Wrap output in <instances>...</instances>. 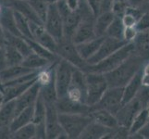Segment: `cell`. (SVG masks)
Instances as JSON below:
<instances>
[{
    "label": "cell",
    "instance_id": "obj_1",
    "mask_svg": "<svg viewBox=\"0 0 149 139\" xmlns=\"http://www.w3.org/2000/svg\"><path fill=\"white\" fill-rule=\"evenodd\" d=\"M146 62L145 59L133 52L119 67L105 73L109 87H124L143 69Z\"/></svg>",
    "mask_w": 149,
    "mask_h": 139
},
{
    "label": "cell",
    "instance_id": "obj_2",
    "mask_svg": "<svg viewBox=\"0 0 149 139\" xmlns=\"http://www.w3.org/2000/svg\"><path fill=\"white\" fill-rule=\"evenodd\" d=\"M133 52H134L133 43H127L119 50H117L116 52H114L110 56L107 57V58L101 60L100 62L95 65L87 64L86 68L84 69V73H96L102 74L107 73L114 69H116L117 67H119Z\"/></svg>",
    "mask_w": 149,
    "mask_h": 139
},
{
    "label": "cell",
    "instance_id": "obj_3",
    "mask_svg": "<svg viewBox=\"0 0 149 139\" xmlns=\"http://www.w3.org/2000/svg\"><path fill=\"white\" fill-rule=\"evenodd\" d=\"M92 121L91 113H59L60 125L70 139L80 138L81 133Z\"/></svg>",
    "mask_w": 149,
    "mask_h": 139
},
{
    "label": "cell",
    "instance_id": "obj_4",
    "mask_svg": "<svg viewBox=\"0 0 149 139\" xmlns=\"http://www.w3.org/2000/svg\"><path fill=\"white\" fill-rule=\"evenodd\" d=\"M86 81V104L93 107L98 102L109 88L105 74L85 73Z\"/></svg>",
    "mask_w": 149,
    "mask_h": 139
},
{
    "label": "cell",
    "instance_id": "obj_5",
    "mask_svg": "<svg viewBox=\"0 0 149 139\" xmlns=\"http://www.w3.org/2000/svg\"><path fill=\"white\" fill-rule=\"evenodd\" d=\"M76 67L69 61L60 59L55 67V83L58 98L67 96Z\"/></svg>",
    "mask_w": 149,
    "mask_h": 139
},
{
    "label": "cell",
    "instance_id": "obj_6",
    "mask_svg": "<svg viewBox=\"0 0 149 139\" xmlns=\"http://www.w3.org/2000/svg\"><path fill=\"white\" fill-rule=\"evenodd\" d=\"M56 54L58 55L60 59L69 61L76 68L81 71H84L86 68L87 63L80 56L78 50H77L76 45L72 42V40L62 38L58 42V47H56Z\"/></svg>",
    "mask_w": 149,
    "mask_h": 139
},
{
    "label": "cell",
    "instance_id": "obj_7",
    "mask_svg": "<svg viewBox=\"0 0 149 139\" xmlns=\"http://www.w3.org/2000/svg\"><path fill=\"white\" fill-rule=\"evenodd\" d=\"M123 87H109L101 99L91 109H102L113 113L114 115L122 106Z\"/></svg>",
    "mask_w": 149,
    "mask_h": 139
},
{
    "label": "cell",
    "instance_id": "obj_8",
    "mask_svg": "<svg viewBox=\"0 0 149 139\" xmlns=\"http://www.w3.org/2000/svg\"><path fill=\"white\" fill-rule=\"evenodd\" d=\"M56 7H58L59 12L62 16L63 20V30H64V37L66 39L72 38L73 34L81 20V13L78 11H72L69 8L65 2V0H59L58 2L56 3Z\"/></svg>",
    "mask_w": 149,
    "mask_h": 139
},
{
    "label": "cell",
    "instance_id": "obj_9",
    "mask_svg": "<svg viewBox=\"0 0 149 139\" xmlns=\"http://www.w3.org/2000/svg\"><path fill=\"white\" fill-rule=\"evenodd\" d=\"M45 104H47V116L45 123L47 129V138H68L60 125L59 113L56 110V103H45Z\"/></svg>",
    "mask_w": 149,
    "mask_h": 139
},
{
    "label": "cell",
    "instance_id": "obj_10",
    "mask_svg": "<svg viewBox=\"0 0 149 139\" xmlns=\"http://www.w3.org/2000/svg\"><path fill=\"white\" fill-rule=\"evenodd\" d=\"M44 25L47 32L58 42L64 37L62 16H61L56 4H50L47 19L45 20Z\"/></svg>",
    "mask_w": 149,
    "mask_h": 139
},
{
    "label": "cell",
    "instance_id": "obj_11",
    "mask_svg": "<svg viewBox=\"0 0 149 139\" xmlns=\"http://www.w3.org/2000/svg\"><path fill=\"white\" fill-rule=\"evenodd\" d=\"M67 96L71 100L86 104V81L85 73L80 69H76L69 87Z\"/></svg>",
    "mask_w": 149,
    "mask_h": 139
},
{
    "label": "cell",
    "instance_id": "obj_12",
    "mask_svg": "<svg viewBox=\"0 0 149 139\" xmlns=\"http://www.w3.org/2000/svg\"><path fill=\"white\" fill-rule=\"evenodd\" d=\"M127 42L124 40L120 39H115L111 38L109 36H105L104 40L100 45L99 49L97 50V52L86 61L89 65H95L96 63L100 62L101 60L107 58L109 56L116 52L117 50H119L123 45H126Z\"/></svg>",
    "mask_w": 149,
    "mask_h": 139
},
{
    "label": "cell",
    "instance_id": "obj_13",
    "mask_svg": "<svg viewBox=\"0 0 149 139\" xmlns=\"http://www.w3.org/2000/svg\"><path fill=\"white\" fill-rule=\"evenodd\" d=\"M143 108L146 107H143V103L140 101V99L137 96H135L132 100L123 104L120 110L116 114L119 124L128 127L130 129V126L133 119H134V117Z\"/></svg>",
    "mask_w": 149,
    "mask_h": 139
},
{
    "label": "cell",
    "instance_id": "obj_14",
    "mask_svg": "<svg viewBox=\"0 0 149 139\" xmlns=\"http://www.w3.org/2000/svg\"><path fill=\"white\" fill-rule=\"evenodd\" d=\"M30 28L32 37L34 41L45 46V48L56 53V47H58V41L47 32L43 23L30 22Z\"/></svg>",
    "mask_w": 149,
    "mask_h": 139
},
{
    "label": "cell",
    "instance_id": "obj_15",
    "mask_svg": "<svg viewBox=\"0 0 149 139\" xmlns=\"http://www.w3.org/2000/svg\"><path fill=\"white\" fill-rule=\"evenodd\" d=\"M41 85L36 81L35 83L29 87L22 95H20L18 98L15 99V110H16V114L26 108L34 105L35 101L38 98L40 94Z\"/></svg>",
    "mask_w": 149,
    "mask_h": 139
},
{
    "label": "cell",
    "instance_id": "obj_16",
    "mask_svg": "<svg viewBox=\"0 0 149 139\" xmlns=\"http://www.w3.org/2000/svg\"><path fill=\"white\" fill-rule=\"evenodd\" d=\"M58 113H90L91 107L85 103H80L71 100L68 96L59 97L56 102Z\"/></svg>",
    "mask_w": 149,
    "mask_h": 139
},
{
    "label": "cell",
    "instance_id": "obj_17",
    "mask_svg": "<svg viewBox=\"0 0 149 139\" xmlns=\"http://www.w3.org/2000/svg\"><path fill=\"white\" fill-rule=\"evenodd\" d=\"M5 5L12 8L14 10L19 12L20 14H22L23 16H25L30 20V22L43 23L42 20H41L36 15V13L34 12L33 8L31 6V4L29 3L28 0H6Z\"/></svg>",
    "mask_w": 149,
    "mask_h": 139
},
{
    "label": "cell",
    "instance_id": "obj_18",
    "mask_svg": "<svg viewBox=\"0 0 149 139\" xmlns=\"http://www.w3.org/2000/svg\"><path fill=\"white\" fill-rule=\"evenodd\" d=\"M37 81L36 79H33L32 81L26 82V83H22V84H6L4 85V89H3V96L5 102L15 100L16 98L22 95L23 93L26 91L29 87L32 86L35 82Z\"/></svg>",
    "mask_w": 149,
    "mask_h": 139
},
{
    "label": "cell",
    "instance_id": "obj_19",
    "mask_svg": "<svg viewBox=\"0 0 149 139\" xmlns=\"http://www.w3.org/2000/svg\"><path fill=\"white\" fill-rule=\"evenodd\" d=\"M112 129H109L100 123L92 121L80 136L81 139H104L107 138Z\"/></svg>",
    "mask_w": 149,
    "mask_h": 139
},
{
    "label": "cell",
    "instance_id": "obj_20",
    "mask_svg": "<svg viewBox=\"0 0 149 139\" xmlns=\"http://www.w3.org/2000/svg\"><path fill=\"white\" fill-rule=\"evenodd\" d=\"M0 22H1L5 32L22 37V35L20 34L17 28L16 20H15L14 16V10L12 8L5 5L2 12L0 14Z\"/></svg>",
    "mask_w": 149,
    "mask_h": 139
},
{
    "label": "cell",
    "instance_id": "obj_21",
    "mask_svg": "<svg viewBox=\"0 0 149 139\" xmlns=\"http://www.w3.org/2000/svg\"><path fill=\"white\" fill-rule=\"evenodd\" d=\"M104 38L105 36L95 37L86 41V42L76 45L77 50H78L80 56L86 61L89 59H91L97 52V50L99 49Z\"/></svg>",
    "mask_w": 149,
    "mask_h": 139
},
{
    "label": "cell",
    "instance_id": "obj_22",
    "mask_svg": "<svg viewBox=\"0 0 149 139\" xmlns=\"http://www.w3.org/2000/svg\"><path fill=\"white\" fill-rule=\"evenodd\" d=\"M90 113L95 122H98L100 124L104 125L107 128H109V129H114V128H116L119 125L116 115H114L113 113L107 111L106 110L91 109Z\"/></svg>",
    "mask_w": 149,
    "mask_h": 139
},
{
    "label": "cell",
    "instance_id": "obj_23",
    "mask_svg": "<svg viewBox=\"0 0 149 139\" xmlns=\"http://www.w3.org/2000/svg\"><path fill=\"white\" fill-rule=\"evenodd\" d=\"M141 78H142V70L140 71H138L129 83L123 87L122 105L132 100L137 96L138 92L140 91L142 87Z\"/></svg>",
    "mask_w": 149,
    "mask_h": 139
},
{
    "label": "cell",
    "instance_id": "obj_24",
    "mask_svg": "<svg viewBox=\"0 0 149 139\" xmlns=\"http://www.w3.org/2000/svg\"><path fill=\"white\" fill-rule=\"evenodd\" d=\"M134 53L146 61L149 60V30L138 33L133 41Z\"/></svg>",
    "mask_w": 149,
    "mask_h": 139
},
{
    "label": "cell",
    "instance_id": "obj_25",
    "mask_svg": "<svg viewBox=\"0 0 149 139\" xmlns=\"http://www.w3.org/2000/svg\"><path fill=\"white\" fill-rule=\"evenodd\" d=\"M114 18L115 14L112 11H105L97 15L94 22L95 32L97 37L106 36L107 31Z\"/></svg>",
    "mask_w": 149,
    "mask_h": 139
},
{
    "label": "cell",
    "instance_id": "obj_26",
    "mask_svg": "<svg viewBox=\"0 0 149 139\" xmlns=\"http://www.w3.org/2000/svg\"><path fill=\"white\" fill-rule=\"evenodd\" d=\"M32 71H35L33 70H31L27 67H24L23 65H15V66H8L4 71H0V78H1L3 85L8 82L13 81L15 79L19 78L20 76H23L25 74H28Z\"/></svg>",
    "mask_w": 149,
    "mask_h": 139
},
{
    "label": "cell",
    "instance_id": "obj_27",
    "mask_svg": "<svg viewBox=\"0 0 149 139\" xmlns=\"http://www.w3.org/2000/svg\"><path fill=\"white\" fill-rule=\"evenodd\" d=\"M33 105L26 108V109L22 110L18 114H16V116L14 117V119L11 122V124L9 126L10 131H11V133H14L19 128L26 125L28 123L33 122Z\"/></svg>",
    "mask_w": 149,
    "mask_h": 139
},
{
    "label": "cell",
    "instance_id": "obj_28",
    "mask_svg": "<svg viewBox=\"0 0 149 139\" xmlns=\"http://www.w3.org/2000/svg\"><path fill=\"white\" fill-rule=\"evenodd\" d=\"M15 116H16L15 100L5 102L0 109V129L9 128Z\"/></svg>",
    "mask_w": 149,
    "mask_h": 139
},
{
    "label": "cell",
    "instance_id": "obj_29",
    "mask_svg": "<svg viewBox=\"0 0 149 139\" xmlns=\"http://www.w3.org/2000/svg\"><path fill=\"white\" fill-rule=\"evenodd\" d=\"M50 64L52 63L49 60L34 52H31L29 55L25 56L22 63V65L24 67H27V68L33 71H40L49 66Z\"/></svg>",
    "mask_w": 149,
    "mask_h": 139
},
{
    "label": "cell",
    "instance_id": "obj_30",
    "mask_svg": "<svg viewBox=\"0 0 149 139\" xmlns=\"http://www.w3.org/2000/svg\"><path fill=\"white\" fill-rule=\"evenodd\" d=\"M148 122H149V110L146 107L142 109L134 117V119H133L132 124L130 126V129H129L130 136L137 133L142 128L145 127Z\"/></svg>",
    "mask_w": 149,
    "mask_h": 139
},
{
    "label": "cell",
    "instance_id": "obj_31",
    "mask_svg": "<svg viewBox=\"0 0 149 139\" xmlns=\"http://www.w3.org/2000/svg\"><path fill=\"white\" fill-rule=\"evenodd\" d=\"M124 29H125V26L122 22L121 17L115 16L114 20H112V22L110 23L109 29L107 31L106 36L115 38V39L124 40L123 39V32H124Z\"/></svg>",
    "mask_w": 149,
    "mask_h": 139
},
{
    "label": "cell",
    "instance_id": "obj_32",
    "mask_svg": "<svg viewBox=\"0 0 149 139\" xmlns=\"http://www.w3.org/2000/svg\"><path fill=\"white\" fill-rule=\"evenodd\" d=\"M3 46L5 49V53H6L8 66L20 65L22 63L24 57L18 49H16L13 45H9L8 43H3Z\"/></svg>",
    "mask_w": 149,
    "mask_h": 139
},
{
    "label": "cell",
    "instance_id": "obj_33",
    "mask_svg": "<svg viewBox=\"0 0 149 139\" xmlns=\"http://www.w3.org/2000/svg\"><path fill=\"white\" fill-rule=\"evenodd\" d=\"M40 96L45 100V103H56L58 99V92L56 88V83L55 80H53L51 83L41 85L40 89Z\"/></svg>",
    "mask_w": 149,
    "mask_h": 139
},
{
    "label": "cell",
    "instance_id": "obj_34",
    "mask_svg": "<svg viewBox=\"0 0 149 139\" xmlns=\"http://www.w3.org/2000/svg\"><path fill=\"white\" fill-rule=\"evenodd\" d=\"M45 116H47V104H45V100L40 96L35 101L33 105V122L35 124H39V123L45 122Z\"/></svg>",
    "mask_w": 149,
    "mask_h": 139
},
{
    "label": "cell",
    "instance_id": "obj_35",
    "mask_svg": "<svg viewBox=\"0 0 149 139\" xmlns=\"http://www.w3.org/2000/svg\"><path fill=\"white\" fill-rule=\"evenodd\" d=\"M14 16H15V20H16L17 28L20 34L22 35V37L33 39L32 33H31V28H30V20L25 16H23L22 14L16 11V10H14Z\"/></svg>",
    "mask_w": 149,
    "mask_h": 139
},
{
    "label": "cell",
    "instance_id": "obj_36",
    "mask_svg": "<svg viewBox=\"0 0 149 139\" xmlns=\"http://www.w3.org/2000/svg\"><path fill=\"white\" fill-rule=\"evenodd\" d=\"M13 139H33L36 138V125L33 122L28 123L12 133Z\"/></svg>",
    "mask_w": 149,
    "mask_h": 139
},
{
    "label": "cell",
    "instance_id": "obj_37",
    "mask_svg": "<svg viewBox=\"0 0 149 139\" xmlns=\"http://www.w3.org/2000/svg\"><path fill=\"white\" fill-rule=\"evenodd\" d=\"M31 6L33 8L34 12L39 17V19L42 20L44 23L45 19H47V15L49 9L50 3L47 0H28Z\"/></svg>",
    "mask_w": 149,
    "mask_h": 139
},
{
    "label": "cell",
    "instance_id": "obj_38",
    "mask_svg": "<svg viewBox=\"0 0 149 139\" xmlns=\"http://www.w3.org/2000/svg\"><path fill=\"white\" fill-rule=\"evenodd\" d=\"M135 28L138 32H145L149 30V11H145L137 20Z\"/></svg>",
    "mask_w": 149,
    "mask_h": 139
},
{
    "label": "cell",
    "instance_id": "obj_39",
    "mask_svg": "<svg viewBox=\"0 0 149 139\" xmlns=\"http://www.w3.org/2000/svg\"><path fill=\"white\" fill-rule=\"evenodd\" d=\"M138 31L134 27H125L124 32H123V39H124L127 43H132L134 39L136 38L138 34Z\"/></svg>",
    "mask_w": 149,
    "mask_h": 139
},
{
    "label": "cell",
    "instance_id": "obj_40",
    "mask_svg": "<svg viewBox=\"0 0 149 139\" xmlns=\"http://www.w3.org/2000/svg\"><path fill=\"white\" fill-rule=\"evenodd\" d=\"M88 3L90 8L92 9L94 15L96 17L97 15L100 14L101 9H100V0H86Z\"/></svg>",
    "mask_w": 149,
    "mask_h": 139
},
{
    "label": "cell",
    "instance_id": "obj_41",
    "mask_svg": "<svg viewBox=\"0 0 149 139\" xmlns=\"http://www.w3.org/2000/svg\"><path fill=\"white\" fill-rule=\"evenodd\" d=\"M8 61H7V57L6 53H5V49L4 46L2 45L0 47V71H4L6 68H8Z\"/></svg>",
    "mask_w": 149,
    "mask_h": 139
},
{
    "label": "cell",
    "instance_id": "obj_42",
    "mask_svg": "<svg viewBox=\"0 0 149 139\" xmlns=\"http://www.w3.org/2000/svg\"><path fill=\"white\" fill-rule=\"evenodd\" d=\"M36 125V138H47V129L45 123L42 122Z\"/></svg>",
    "mask_w": 149,
    "mask_h": 139
},
{
    "label": "cell",
    "instance_id": "obj_43",
    "mask_svg": "<svg viewBox=\"0 0 149 139\" xmlns=\"http://www.w3.org/2000/svg\"><path fill=\"white\" fill-rule=\"evenodd\" d=\"M149 2V0H128V3H129V6L132 7H135V8H142L143 6Z\"/></svg>",
    "mask_w": 149,
    "mask_h": 139
},
{
    "label": "cell",
    "instance_id": "obj_44",
    "mask_svg": "<svg viewBox=\"0 0 149 139\" xmlns=\"http://www.w3.org/2000/svg\"><path fill=\"white\" fill-rule=\"evenodd\" d=\"M137 133H139L141 138H146V139H149V122L147 123V124L142 128V129L138 132Z\"/></svg>",
    "mask_w": 149,
    "mask_h": 139
},
{
    "label": "cell",
    "instance_id": "obj_45",
    "mask_svg": "<svg viewBox=\"0 0 149 139\" xmlns=\"http://www.w3.org/2000/svg\"><path fill=\"white\" fill-rule=\"evenodd\" d=\"M142 86L143 87H149V74H145L142 71V78H141Z\"/></svg>",
    "mask_w": 149,
    "mask_h": 139
},
{
    "label": "cell",
    "instance_id": "obj_46",
    "mask_svg": "<svg viewBox=\"0 0 149 139\" xmlns=\"http://www.w3.org/2000/svg\"><path fill=\"white\" fill-rule=\"evenodd\" d=\"M142 71H143V73H145V74H149V60L143 64Z\"/></svg>",
    "mask_w": 149,
    "mask_h": 139
},
{
    "label": "cell",
    "instance_id": "obj_47",
    "mask_svg": "<svg viewBox=\"0 0 149 139\" xmlns=\"http://www.w3.org/2000/svg\"><path fill=\"white\" fill-rule=\"evenodd\" d=\"M4 37H5V31L3 29V26H2V24L1 22H0V41L3 43V41H4Z\"/></svg>",
    "mask_w": 149,
    "mask_h": 139
},
{
    "label": "cell",
    "instance_id": "obj_48",
    "mask_svg": "<svg viewBox=\"0 0 149 139\" xmlns=\"http://www.w3.org/2000/svg\"><path fill=\"white\" fill-rule=\"evenodd\" d=\"M141 9H143V11H149V2H147L145 6H143L141 8Z\"/></svg>",
    "mask_w": 149,
    "mask_h": 139
},
{
    "label": "cell",
    "instance_id": "obj_49",
    "mask_svg": "<svg viewBox=\"0 0 149 139\" xmlns=\"http://www.w3.org/2000/svg\"><path fill=\"white\" fill-rule=\"evenodd\" d=\"M4 103H5L4 96H3V95H1V96H0V109H1V107L3 106Z\"/></svg>",
    "mask_w": 149,
    "mask_h": 139
},
{
    "label": "cell",
    "instance_id": "obj_50",
    "mask_svg": "<svg viewBox=\"0 0 149 139\" xmlns=\"http://www.w3.org/2000/svg\"><path fill=\"white\" fill-rule=\"evenodd\" d=\"M4 7H5V4L0 1V14H1V12H2V10H3Z\"/></svg>",
    "mask_w": 149,
    "mask_h": 139
},
{
    "label": "cell",
    "instance_id": "obj_51",
    "mask_svg": "<svg viewBox=\"0 0 149 139\" xmlns=\"http://www.w3.org/2000/svg\"><path fill=\"white\" fill-rule=\"evenodd\" d=\"M3 89H4V85H3V82H2L1 78H0V90L2 91V93H3Z\"/></svg>",
    "mask_w": 149,
    "mask_h": 139
},
{
    "label": "cell",
    "instance_id": "obj_52",
    "mask_svg": "<svg viewBox=\"0 0 149 139\" xmlns=\"http://www.w3.org/2000/svg\"><path fill=\"white\" fill-rule=\"evenodd\" d=\"M47 1H48L50 4H56V2H58L59 0H47Z\"/></svg>",
    "mask_w": 149,
    "mask_h": 139
},
{
    "label": "cell",
    "instance_id": "obj_53",
    "mask_svg": "<svg viewBox=\"0 0 149 139\" xmlns=\"http://www.w3.org/2000/svg\"><path fill=\"white\" fill-rule=\"evenodd\" d=\"M3 45V43L1 42V41H0V47H1V46Z\"/></svg>",
    "mask_w": 149,
    "mask_h": 139
},
{
    "label": "cell",
    "instance_id": "obj_54",
    "mask_svg": "<svg viewBox=\"0 0 149 139\" xmlns=\"http://www.w3.org/2000/svg\"><path fill=\"white\" fill-rule=\"evenodd\" d=\"M0 1H1L2 3H4V4H5V2H6V0H0Z\"/></svg>",
    "mask_w": 149,
    "mask_h": 139
},
{
    "label": "cell",
    "instance_id": "obj_55",
    "mask_svg": "<svg viewBox=\"0 0 149 139\" xmlns=\"http://www.w3.org/2000/svg\"><path fill=\"white\" fill-rule=\"evenodd\" d=\"M147 109L149 110V103H148V105H147Z\"/></svg>",
    "mask_w": 149,
    "mask_h": 139
}]
</instances>
